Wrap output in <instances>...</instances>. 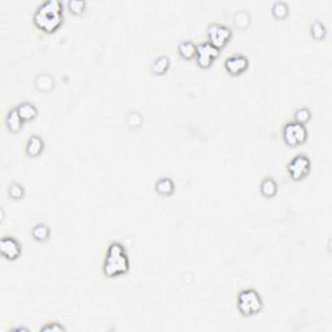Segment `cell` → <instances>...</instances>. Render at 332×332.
<instances>
[{
  "mask_svg": "<svg viewBox=\"0 0 332 332\" xmlns=\"http://www.w3.org/2000/svg\"><path fill=\"white\" fill-rule=\"evenodd\" d=\"M154 188H156V192L160 193L161 196H170L174 193L175 184L172 179L168 178V177H164V178L158 179L157 182H156Z\"/></svg>",
  "mask_w": 332,
  "mask_h": 332,
  "instance_id": "14",
  "label": "cell"
},
{
  "mask_svg": "<svg viewBox=\"0 0 332 332\" xmlns=\"http://www.w3.org/2000/svg\"><path fill=\"white\" fill-rule=\"evenodd\" d=\"M40 331H65V327L60 325L59 322H52V323L40 327Z\"/></svg>",
  "mask_w": 332,
  "mask_h": 332,
  "instance_id": "26",
  "label": "cell"
},
{
  "mask_svg": "<svg viewBox=\"0 0 332 332\" xmlns=\"http://www.w3.org/2000/svg\"><path fill=\"white\" fill-rule=\"evenodd\" d=\"M8 195L13 200H21L25 196V188L21 183L13 182L8 187Z\"/></svg>",
  "mask_w": 332,
  "mask_h": 332,
  "instance_id": "22",
  "label": "cell"
},
{
  "mask_svg": "<svg viewBox=\"0 0 332 332\" xmlns=\"http://www.w3.org/2000/svg\"><path fill=\"white\" fill-rule=\"evenodd\" d=\"M68 8L73 14H82L86 11V3L82 0H70L68 3Z\"/></svg>",
  "mask_w": 332,
  "mask_h": 332,
  "instance_id": "25",
  "label": "cell"
},
{
  "mask_svg": "<svg viewBox=\"0 0 332 332\" xmlns=\"http://www.w3.org/2000/svg\"><path fill=\"white\" fill-rule=\"evenodd\" d=\"M308 139V130L305 125L297 122H288L283 127V140L290 147H298Z\"/></svg>",
  "mask_w": 332,
  "mask_h": 332,
  "instance_id": "4",
  "label": "cell"
},
{
  "mask_svg": "<svg viewBox=\"0 0 332 332\" xmlns=\"http://www.w3.org/2000/svg\"><path fill=\"white\" fill-rule=\"evenodd\" d=\"M288 173H290L291 178L294 181H301L304 179L306 175L310 173L311 162L310 158L305 154H296L292 160L290 161V164L287 166Z\"/></svg>",
  "mask_w": 332,
  "mask_h": 332,
  "instance_id": "6",
  "label": "cell"
},
{
  "mask_svg": "<svg viewBox=\"0 0 332 332\" xmlns=\"http://www.w3.org/2000/svg\"><path fill=\"white\" fill-rule=\"evenodd\" d=\"M196 52H197V46L193 42H191V40H183V42L179 43L178 53L182 59H193V57H196Z\"/></svg>",
  "mask_w": 332,
  "mask_h": 332,
  "instance_id": "15",
  "label": "cell"
},
{
  "mask_svg": "<svg viewBox=\"0 0 332 332\" xmlns=\"http://www.w3.org/2000/svg\"><path fill=\"white\" fill-rule=\"evenodd\" d=\"M0 252L8 261H16L22 253L21 244L13 236H3L0 240Z\"/></svg>",
  "mask_w": 332,
  "mask_h": 332,
  "instance_id": "8",
  "label": "cell"
},
{
  "mask_svg": "<svg viewBox=\"0 0 332 332\" xmlns=\"http://www.w3.org/2000/svg\"><path fill=\"white\" fill-rule=\"evenodd\" d=\"M170 68V59L168 56H160L154 60L152 65H150V70L152 73L156 75H164Z\"/></svg>",
  "mask_w": 332,
  "mask_h": 332,
  "instance_id": "17",
  "label": "cell"
},
{
  "mask_svg": "<svg viewBox=\"0 0 332 332\" xmlns=\"http://www.w3.org/2000/svg\"><path fill=\"white\" fill-rule=\"evenodd\" d=\"M220 56V49L212 46L209 42L200 43L197 46V52H196V61L197 65L203 69H208L212 67V64L217 57Z\"/></svg>",
  "mask_w": 332,
  "mask_h": 332,
  "instance_id": "7",
  "label": "cell"
},
{
  "mask_svg": "<svg viewBox=\"0 0 332 332\" xmlns=\"http://www.w3.org/2000/svg\"><path fill=\"white\" fill-rule=\"evenodd\" d=\"M43 149H44V142L39 135H32L29 138L28 142H26V154L30 156V157H38L39 154L42 153Z\"/></svg>",
  "mask_w": 332,
  "mask_h": 332,
  "instance_id": "10",
  "label": "cell"
},
{
  "mask_svg": "<svg viewBox=\"0 0 332 332\" xmlns=\"http://www.w3.org/2000/svg\"><path fill=\"white\" fill-rule=\"evenodd\" d=\"M209 43L216 48H223L232 37V30L228 26L222 24H212L206 32Z\"/></svg>",
  "mask_w": 332,
  "mask_h": 332,
  "instance_id": "5",
  "label": "cell"
},
{
  "mask_svg": "<svg viewBox=\"0 0 332 332\" xmlns=\"http://www.w3.org/2000/svg\"><path fill=\"white\" fill-rule=\"evenodd\" d=\"M35 88L40 92H49L55 87V78L51 74L43 73L39 74L38 77L35 78Z\"/></svg>",
  "mask_w": 332,
  "mask_h": 332,
  "instance_id": "12",
  "label": "cell"
},
{
  "mask_svg": "<svg viewBox=\"0 0 332 332\" xmlns=\"http://www.w3.org/2000/svg\"><path fill=\"white\" fill-rule=\"evenodd\" d=\"M249 60L244 55H234L224 60V69L227 70L231 75H240L248 69Z\"/></svg>",
  "mask_w": 332,
  "mask_h": 332,
  "instance_id": "9",
  "label": "cell"
},
{
  "mask_svg": "<svg viewBox=\"0 0 332 332\" xmlns=\"http://www.w3.org/2000/svg\"><path fill=\"white\" fill-rule=\"evenodd\" d=\"M126 122L130 129H137V127H139L143 123V117H142V114L139 112H131L127 115Z\"/></svg>",
  "mask_w": 332,
  "mask_h": 332,
  "instance_id": "24",
  "label": "cell"
},
{
  "mask_svg": "<svg viewBox=\"0 0 332 332\" xmlns=\"http://www.w3.org/2000/svg\"><path fill=\"white\" fill-rule=\"evenodd\" d=\"M64 7L59 0H47L37 8L34 24L44 33H55L63 25Z\"/></svg>",
  "mask_w": 332,
  "mask_h": 332,
  "instance_id": "1",
  "label": "cell"
},
{
  "mask_svg": "<svg viewBox=\"0 0 332 332\" xmlns=\"http://www.w3.org/2000/svg\"><path fill=\"white\" fill-rule=\"evenodd\" d=\"M311 118V112L308 108H298L296 112H295V122L301 123V125H305L308 123Z\"/></svg>",
  "mask_w": 332,
  "mask_h": 332,
  "instance_id": "23",
  "label": "cell"
},
{
  "mask_svg": "<svg viewBox=\"0 0 332 332\" xmlns=\"http://www.w3.org/2000/svg\"><path fill=\"white\" fill-rule=\"evenodd\" d=\"M326 34H327V30H326V26L323 25V22H321L319 20H315L310 26L311 38L315 39V40H322L326 37Z\"/></svg>",
  "mask_w": 332,
  "mask_h": 332,
  "instance_id": "19",
  "label": "cell"
},
{
  "mask_svg": "<svg viewBox=\"0 0 332 332\" xmlns=\"http://www.w3.org/2000/svg\"><path fill=\"white\" fill-rule=\"evenodd\" d=\"M259 189H261V193H262V196H265L266 199H271L278 192V184H276V182L273 178L266 177L261 182Z\"/></svg>",
  "mask_w": 332,
  "mask_h": 332,
  "instance_id": "16",
  "label": "cell"
},
{
  "mask_svg": "<svg viewBox=\"0 0 332 332\" xmlns=\"http://www.w3.org/2000/svg\"><path fill=\"white\" fill-rule=\"evenodd\" d=\"M271 13L276 20H284L290 13V9H288V5L284 1H275L273 4V8H271Z\"/></svg>",
  "mask_w": 332,
  "mask_h": 332,
  "instance_id": "20",
  "label": "cell"
},
{
  "mask_svg": "<svg viewBox=\"0 0 332 332\" xmlns=\"http://www.w3.org/2000/svg\"><path fill=\"white\" fill-rule=\"evenodd\" d=\"M234 22L241 30H245L251 25V16L247 11H239L235 13Z\"/></svg>",
  "mask_w": 332,
  "mask_h": 332,
  "instance_id": "21",
  "label": "cell"
},
{
  "mask_svg": "<svg viewBox=\"0 0 332 332\" xmlns=\"http://www.w3.org/2000/svg\"><path fill=\"white\" fill-rule=\"evenodd\" d=\"M22 123H24V121H22V118L18 114L17 109H11L8 112L7 117H5V125H7L8 130L11 133H18L22 129Z\"/></svg>",
  "mask_w": 332,
  "mask_h": 332,
  "instance_id": "13",
  "label": "cell"
},
{
  "mask_svg": "<svg viewBox=\"0 0 332 332\" xmlns=\"http://www.w3.org/2000/svg\"><path fill=\"white\" fill-rule=\"evenodd\" d=\"M32 235L37 241H47L51 235V230L46 223H37L33 227Z\"/></svg>",
  "mask_w": 332,
  "mask_h": 332,
  "instance_id": "18",
  "label": "cell"
},
{
  "mask_svg": "<svg viewBox=\"0 0 332 332\" xmlns=\"http://www.w3.org/2000/svg\"><path fill=\"white\" fill-rule=\"evenodd\" d=\"M130 269V259L126 251L121 243L113 241L108 247V252L105 256L103 271L108 278L126 274Z\"/></svg>",
  "mask_w": 332,
  "mask_h": 332,
  "instance_id": "2",
  "label": "cell"
},
{
  "mask_svg": "<svg viewBox=\"0 0 332 332\" xmlns=\"http://www.w3.org/2000/svg\"><path fill=\"white\" fill-rule=\"evenodd\" d=\"M263 309V301L255 288H245L238 296V310L244 317H253Z\"/></svg>",
  "mask_w": 332,
  "mask_h": 332,
  "instance_id": "3",
  "label": "cell"
},
{
  "mask_svg": "<svg viewBox=\"0 0 332 332\" xmlns=\"http://www.w3.org/2000/svg\"><path fill=\"white\" fill-rule=\"evenodd\" d=\"M13 330L14 331H29V329H26V327H16Z\"/></svg>",
  "mask_w": 332,
  "mask_h": 332,
  "instance_id": "27",
  "label": "cell"
},
{
  "mask_svg": "<svg viewBox=\"0 0 332 332\" xmlns=\"http://www.w3.org/2000/svg\"><path fill=\"white\" fill-rule=\"evenodd\" d=\"M16 109H17L18 114H20V117H21L24 122L33 121V119L37 118V115H38V109H37V107H35L33 103L29 102L21 103V104H18L17 107H16Z\"/></svg>",
  "mask_w": 332,
  "mask_h": 332,
  "instance_id": "11",
  "label": "cell"
}]
</instances>
